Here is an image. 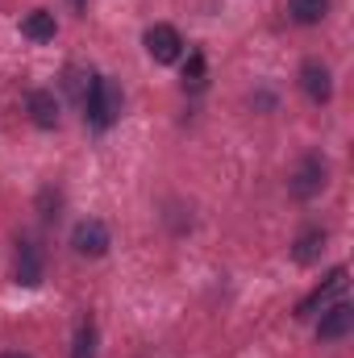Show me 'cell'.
<instances>
[{"label": "cell", "mask_w": 354, "mask_h": 358, "mask_svg": "<svg viewBox=\"0 0 354 358\" xmlns=\"http://www.w3.org/2000/svg\"><path fill=\"white\" fill-rule=\"evenodd\" d=\"M121 113V88L108 76H92L88 92H84V121L92 129H108Z\"/></svg>", "instance_id": "1"}, {"label": "cell", "mask_w": 354, "mask_h": 358, "mask_svg": "<svg viewBox=\"0 0 354 358\" xmlns=\"http://www.w3.org/2000/svg\"><path fill=\"white\" fill-rule=\"evenodd\" d=\"M42 275H46V255H42L38 238L21 234V238H17V267H13V279H17L21 287H38Z\"/></svg>", "instance_id": "2"}, {"label": "cell", "mask_w": 354, "mask_h": 358, "mask_svg": "<svg viewBox=\"0 0 354 358\" xmlns=\"http://www.w3.org/2000/svg\"><path fill=\"white\" fill-rule=\"evenodd\" d=\"M321 187H325V159H321V155H304V159L296 163L292 179H288V192H292L296 200H313Z\"/></svg>", "instance_id": "3"}, {"label": "cell", "mask_w": 354, "mask_h": 358, "mask_svg": "<svg viewBox=\"0 0 354 358\" xmlns=\"http://www.w3.org/2000/svg\"><path fill=\"white\" fill-rule=\"evenodd\" d=\"M142 42H146V55H150L155 63H176L179 55H183V38H179L176 25H167V21L150 25Z\"/></svg>", "instance_id": "4"}, {"label": "cell", "mask_w": 354, "mask_h": 358, "mask_svg": "<svg viewBox=\"0 0 354 358\" xmlns=\"http://www.w3.org/2000/svg\"><path fill=\"white\" fill-rule=\"evenodd\" d=\"M342 287H346V267H334L330 275H325V283H317V287L296 304V317H300V321H304V317H313V313H317V308H325Z\"/></svg>", "instance_id": "5"}, {"label": "cell", "mask_w": 354, "mask_h": 358, "mask_svg": "<svg viewBox=\"0 0 354 358\" xmlns=\"http://www.w3.org/2000/svg\"><path fill=\"white\" fill-rule=\"evenodd\" d=\"M71 246H76V255H84V259H100L104 250H108V225L104 221H80L76 225V234H71Z\"/></svg>", "instance_id": "6"}, {"label": "cell", "mask_w": 354, "mask_h": 358, "mask_svg": "<svg viewBox=\"0 0 354 358\" xmlns=\"http://www.w3.org/2000/svg\"><path fill=\"white\" fill-rule=\"evenodd\" d=\"M351 329H354V308L346 304V300H338V304H330V308L321 313V325H317V342H342Z\"/></svg>", "instance_id": "7"}, {"label": "cell", "mask_w": 354, "mask_h": 358, "mask_svg": "<svg viewBox=\"0 0 354 358\" xmlns=\"http://www.w3.org/2000/svg\"><path fill=\"white\" fill-rule=\"evenodd\" d=\"M300 88H304V96H309L313 104H325V100L334 96V76H330V67H325L321 59H309V63L300 67Z\"/></svg>", "instance_id": "8"}, {"label": "cell", "mask_w": 354, "mask_h": 358, "mask_svg": "<svg viewBox=\"0 0 354 358\" xmlns=\"http://www.w3.org/2000/svg\"><path fill=\"white\" fill-rule=\"evenodd\" d=\"M25 108H29V121H34L38 129H55V125H59V100H55V92L34 88L25 96Z\"/></svg>", "instance_id": "9"}, {"label": "cell", "mask_w": 354, "mask_h": 358, "mask_svg": "<svg viewBox=\"0 0 354 358\" xmlns=\"http://www.w3.org/2000/svg\"><path fill=\"white\" fill-rule=\"evenodd\" d=\"M321 250H325V229H304V234L292 242V259H296L300 267L317 263V259H321Z\"/></svg>", "instance_id": "10"}, {"label": "cell", "mask_w": 354, "mask_h": 358, "mask_svg": "<svg viewBox=\"0 0 354 358\" xmlns=\"http://www.w3.org/2000/svg\"><path fill=\"white\" fill-rule=\"evenodd\" d=\"M330 13V0H288V17L296 25H321Z\"/></svg>", "instance_id": "11"}, {"label": "cell", "mask_w": 354, "mask_h": 358, "mask_svg": "<svg viewBox=\"0 0 354 358\" xmlns=\"http://www.w3.org/2000/svg\"><path fill=\"white\" fill-rule=\"evenodd\" d=\"M21 34L29 38V42H50L55 38V13H29L25 21H21Z\"/></svg>", "instance_id": "12"}, {"label": "cell", "mask_w": 354, "mask_h": 358, "mask_svg": "<svg viewBox=\"0 0 354 358\" xmlns=\"http://www.w3.org/2000/svg\"><path fill=\"white\" fill-rule=\"evenodd\" d=\"M71 358H96V321H84L80 325V334H76V350H71Z\"/></svg>", "instance_id": "13"}, {"label": "cell", "mask_w": 354, "mask_h": 358, "mask_svg": "<svg viewBox=\"0 0 354 358\" xmlns=\"http://www.w3.org/2000/svg\"><path fill=\"white\" fill-rule=\"evenodd\" d=\"M183 88H192V92L204 88V55H192V59H187V71H183Z\"/></svg>", "instance_id": "14"}, {"label": "cell", "mask_w": 354, "mask_h": 358, "mask_svg": "<svg viewBox=\"0 0 354 358\" xmlns=\"http://www.w3.org/2000/svg\"><path fill=\"white\" fill-rule=\"evenodd\" d=\"M0 358H29V355H21V350H4Z\"/></svg>", "instance_id": "15"}, {"label": "cell", "mask_w": 354, "mask_h": 358, "mask_svg": "<svg viewBox=\"0 0 354 358\" xmlns=\"http://www.w3.org/2000/svg\"><path fill=\"white\" fill-rule=\"evenodd\" d=\"M71 8H80V13H84V8H88V0H71Z\"/></svg>", "instance_id": "16"}]
</instances>
